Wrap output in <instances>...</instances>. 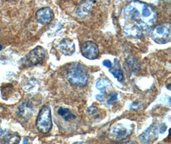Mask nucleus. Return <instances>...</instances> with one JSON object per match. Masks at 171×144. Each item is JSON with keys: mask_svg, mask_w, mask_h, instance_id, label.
I'll return each mask as SVG.
<instances>
[{"mask_svg": "<svg viewBox=\"0 0 171 144\" xmlns=\"http://www.w3.org/2000/svg\"><path fill=\"white\" fill-rule=\"evenodd\" d=\"M36 126L38 131L42 134H47L52 129V117L49 106H43L40 109L36 119Z\"/></svg>", "mask_w": 171, "mask_h": 144, "instance_id": "7ed1b4c3", "label": "nucleus"}, {"mask_svg": "<svg viewBox=\"0 0 171 144\" xmlns=\"http://www.w3.org/2000/svg\"><path fill=\"white\" fill-rule=\"evenodd\" d=\"M151 38L159 44L169 43L171 40V26L170 23H164L152 30Z\"/></svg>", "mask_w": 171, "mask_h": 144, "instance_id": "39448f33", "label": "nucleus"}, {"mask_svg": "<svg viewBox=\"0 0 171 144\" xmlns=\"http://www.w3.org/2000/svg\"><path fill=\"white\" fill-rule=\"evenodd\" d=\"M3 49V46H2V45L1 44H0V51H1V50Z\"/></svg>", "mask_w": 171, "mask_h": 144, "instance_id": "393cba45", "label": "nucleus"}, {"mask_svg": "<svg viewBox=\"0 0 171 144\" xmlns=\"http://www.w3.org/2000/svg\"><path fill=\"white\" fill-rule=\"evenodd\" d=\"M158 137V126L152 124L147 129L139 136V138L144 143L152 142Z\"/></svg>", "mask_w": 171, "mask_h": 144, "instance_id": "1a4fd4ad", "label": "nucleus"}, {"mask_svg": "<svg viewBox=\"0 0 171 144\" xmlns=\"http://www.w3.org/2000/svg\"><path fill=\"white\" fill-rule=\"evenodd\" d=\"M157 19L158 12L153 6L139 0H133L122 10L119 22L126 35L141 38L151 32Z\"/></svg>", "mask_w": 171, "mask_h": 144, "instance_id": "f257e3e1", "label": "nucleus"}, {"mask_svg": "<svg viewBox=\"0 0 171 144\" xmlns=\"http://www.w3.org/2000/svg\"><path fill=\"white\" fill-rule=\"evenodd\" d=\"M167 126L166 124H164H164H162L160 127V133H162V134H164V133L167 131Z\"/></svg>", "mask_w": 171, "mask_h": 144, "instance_id": "4be33fe9", "label": "nucleus"}, {"mask_svg": "<svg viewBox=\"0 0 171 144\" xmlns=\"http://www.w3.org/2000/svg\"><path fill=\"white\" fill-rule=\"evenodd\" d=\"M134 129L133 124L129 122H120L113 125L110 130V137L114 141L121 142L128 138Z\"/></svg>", "mask_w": 171, "mask_h": 144, "instance_id": "20e7f679", "label": "nucleus"}, {"mask_svg": "<svg viewBox=\"0 0 171 144\" xmlns=\"http://www.w3.org/2000/svg\"><path fill=\"white\" fill-rule=\"evenodd\" d=\"M67 79L72 85L82 87L87 85L89 79V70L80 63L72 64L67 73Z\"/></svg>", "mask_w": 171, "mask_h": 144, "instance_id": "f03ea898", "label": "nucleus"}, {"mask_svg": "<svg viewBox=\"0 0 171 144\" xmlns=\"http://www.w3.org/2000/svg\"><path fill=\"white\" fill-rule=\"evenodd\" d=\"M103 64L105 67L108 68V69H110V68L112 67V63L109 60H104V61H103Z\"/></svg>", "mask_w": 171, "mask_h": 144, "instance_id": "aec40b11", "label": "nucleus"}, {"mask_svg": "<svg viewBox=\"0 0 171 144\" xmlns=\"http://www.w3.org/2000/svg\"><path fill=\"white\" fill-rule=\"evenodd\" d=\"M94 5V1L92 0H85L82 1L76 10V15L80 18H85L89 15L92 11Z\"/></svg>", "mask_w": 171, "mask_h": 144, "instance_id": "9d476101", "label": "nucleus"}, {"mask_svg": "<svg viewBox=\"0 0 171 144\" xmlns=\"http://www.w3.org/2000/svg\"><path fill=\"white\" fill-rule=\"evenodd\" d=\"M117 94H113V95H112V96L110 97V99H108V104H112V103H113V102H115L117 99Z\"/></svg>", "mask_w": 171, "mask_h": 144, "instance_id": "412c9836", "label": "nucleus"}, {"mask_svg": "<svg viewBox=\"0 0 171 144\" xmlns=\"http://www.w3.org/2000/svg\"><path fill=\"white\" fill-rule=\"evenodd\" d=\"M46 56V51L42 46H38L27 54L26 59L30 65H36L42 61Z\"/></svg>", "mask_w": 171, "mask_h": 144, "instance_id": "0eeeda50", "label": "nucleus"}, {"mask_svg": "<svg viewBox=\"0 0 171 144\" xmlns=\"http://www.w3.org/2000/svg\"><path fill=\"white\" fill-rule=\"evenodd\" d=\"M3 142L7 143H18L20 142V137L16 133L7 131L3 133Z\"/></svg>", "mask_w": 171, "mask_h": 144, "instance_id": "ddd939ff", "label": "nucleus"}, {"mask_svg": "<svg viewBox=\"0 0 171 144\" xmlns=\"http://www.w3.org/2000/svg\"><path fill=\"white\" fill-rule=\"evenodd\" d=\"M53 17V12L50 7L42 8L35 14V19L37 21L42 25L50 24L52 21Z\"/></svg>", "mask_w": 171, "mask_h": 144, "instance_id": "6e6552de", "label": "nucleus"}, {"mask_svg": "<svg viewBox=\"0 0 171 144\" xmlns=\"http://www.w3.org/2000/svg\"><path fill=\"white\" fill-rule=\"evenodd\" d=\"M3 133V130H2L1 128L0 127V137H1Z\"/></svg>", "mask_w": 171, "mask_h": 144, "instance_id": "5701e85b", "label": "nucleus"}, {"mask_svg": "<svg viewBox=\"0 0 171 144\" xmlns=\"http://www.w3.org/2000/svg\"><path fill=\"white\" fill-rule=\"evenodd\" d=\"M82 55L89 60L96 59L99 50L96 44L92 41H86L81 47Z\"/></svg>", "mask_w": 171, "mask_h": 144, "instance_id": "423d86ee", "label": "nucleus"}, {"mask_svg": "<svg viewBox=\"0 0 171 144\" xmlns=\"http://www.w3.org/2000/svg\"><path fill=\"white\" fill-rule=\"evenodd\" d=\"M57 113L63 118L65 120H67V121L72 119H75L76 118V115L72 113L69 109L63 108V107H59L57 109Z\"/></svg>", "mask_w": 171, "mask_h": 144, "instance_id": "4468645a", "label": "nucleus"}, {"mask_svg": "<svg viewBox=\"0 0 171 144\" xmlns=\"http://www.w3.org/2000/svg\"><path fill=\"white\" fill-rule=\"evenodd\" d=\"M105 96H106V92L101 91V92L99 94L95 96V99H96L97 100L99 101H103V100H104Z\"/></svg>", "mask_w": 171, "mask_h": 144, "instance_id": "6ab92c4d", "label": "nucleus"}, {"mask_svg": "<svg viewBox=\"0 0 171 144\" xmlns=\"http://www.w3.org/2000/svg\"><path fill=\"white\" fill-rule=\"evenodd\" d=\"M109 72L113 76L114 78L117 80L118 82H121L124 80V74L120 69L111 67L109 69Z\"/></svg>", "mask_w": 171, "mask_h": 144, "instance_id": "2eb2a0df", "label": "nucleus"}, {"mask_svg": "<svg viewBox=\"0 0 171 144\" xmlns=\"http://www.w3.org/2000/svg\"><path fill=\"white\" fill-rule=\"evenodd\" d=\"M58 49L66 56H71L76 51L75 44L71 39L66 38L62 39L58 44Z\"/></svg>", "mask_w": 171, "mask_h": 144, "instance_id": "9b49d317", "label": "nucleus"}, {"mask_svg": "<svg viewBox=\"0 0 171 144\" xmlns=\"http://www.w3.org/2000/svg\"><path fill=\"white\" fill-rule=\"evenodd\" d=\"M97 110H98L97 107L96 106L92 105V106H90L89 108V109H88V113H89L90 115H93L96 113Z\"/></svg>", "mask_w": 171, "mask_h": 144, "instance_id": "a211bd4d", "label": "nucleus"}, {"mask_svg": "<svg viewBox=\"0 0 171 144\" xmlns=\"http://www.w3.org/2000/svg\"><path fill=\"white\" fill-rule=\"evenodd\" d=\"M170 84H169V85H168L167 86V89H169V90H170Z\"/></svg>", "mask_w": 171, "mask_h": 144, "instance_id": "b1692460", "label": "nucleus"}, {"mask_svg": "<svg viewBox=\"0 0 171 144\" xmlns=\"http://www.w3.org/2000/svg\"><path fill=\"white\" fill-rule=\"evenodd\" d=\"M33 112V106L30 102H23L18 108V115L22 119L28 120L32 117Z\"/></svg>", "mask_w": 171, "mask_h": 144, "instance_id": "f8f14e48", "label": "nucleus"}, {"mask_svg": "<svg viewBox=\"0 0 171 144\" xmlns=\"http://www.w3.org/2000/svg\"><path fill=\"white\" fill-rule=\"evenodd\" d=\"M141 106H142L141 102H133V103L131 104L130 109H133V110H136V109H139Z\"/></svg>", "mask_w": 171, "mask_h": 144, "instance_id": "f3484780", "label": "nucleus"}, {"mask_svg": "<svg viewBox=\"0 0 171 144\" xmlns=\"http://www.w3.org/2000/svg\"><path fill=\"white\" fill-rule=\"evenodd\" d=\"M110 82L107 79H100L96 83V88L101 91H105V88L110 86Z\"/></svg>", "mask_w": 171, "mask_h": 144, "instance_id": "dca6fc26", "label": "nucleus"}]
</instances>
